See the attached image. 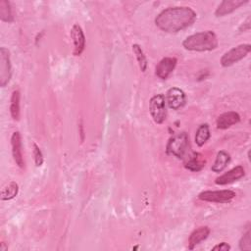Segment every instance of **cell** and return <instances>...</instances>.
Here are the masks:
<instances>
[{
  "mask_svg": "<svg viewBox=\"0 0 251 251\" xmlns=\"http://www.w3.org/2000/svg\"><path fill=\"white\" fill-rule=\"evenodd\" d=\"M20 91L14 90L11 96V103H10V113L13 120L18 121L20 119Z\"/></svg>",
  "mask_w": 251,
  "mask_h": 251,
  "instance_id": "19",
  "label": "cell"
},
{
  "mask_svg": "<svg viewBox=\"0 0 251 251\" xmlns=\"http://www.w3.org/2000/svg\"><path fill=\"white\" fill-rule=\"evenodd\" d=\"M0 19L5 23H12L14 21L10 3L6 0H0Z\"/></svg>",
  "mask_w": 251,
  "mask_h": 251,
  "instance_id": "21",
  "label": "cell"
},
{
  "mask_svg": "<svg viewBox=\"0 0 251 251\" xmlns=\"http://www.w3.org/2000/svg\"><path fill=\"white\" fill-rule=\"evenodd\" d=\"M19 192V185L15 181H11L3 186L1 190V199L2 200H11L17 196Z\"/></svg>",
  "mask_w": 251,
  "mask_h": 251,
  "instance_id": "20",
  "label": "cell"
},
{
  "mask_svg": "<svg viewBox=\"0 0 251 251\" xmlns=\"http://www.w3.org/2000/svg\"><path fill=\"white\" fill-rule=\"evenodd\" d=\"M149 111L153 121L156 124H163L167 117L166 99L163 94H156L149 101Z\"/></svg>",
  "mask_w": 251,
  "mask_h": 251,
  "instance_id": "4",
  "label": "cell"
},
{
  "mask_svg": "<svg viewBox=\"0 0 251 251\" xmlns=\"http://www.w3.org/2000/svg\"><path fill=\"white\" fill-rule=\"evenodd\" d=\"M189 147V137L184 131L174 134L168 141L166 151L169 155H173L178 159L184 158Z\"/></svg>",
  "mask_w": 251,
  "mask_h": 251,
  "instance_id": "3",
  "label": "cell"
},
{
  "mask_svg": "<svg viewBox=\"0 0 251 251\" xmlns=\"http://www.w3.org/2000/svg\"><path fill=\"white\" fill-rule=\"evenodd\" d=\"M177 60L175 57L163 58L155 68V75L161 79H167L176 66Z\"/></svg>",
  "mask_w": 251,
  "mask_h": 251,
  "instance_id": "9",
  "label": "cell"
},
{
  "mask_svg": "<svg viewBox=\"0 0 251 251\" xmlns=\"http://www.w3.org/2000/svg\"><path fill=\"white\" fill-rule=\"evenodd\" d=\"M132 51L136 57V60L138 62V66L141 72H145L147 69V59L146 56L144 55L143 50L141 49L140 45L138 44H133L132 45Z\"/></svg>",
  "mask_w": 251,
  "mask_h": 251,
  "instance_id": "22",
  "label": "cell"
},
{
  "mask_svg": "<svg viewBox=\"0 0 251 251\" xmlns=\"http://www.w3.org/2000/svg\"><path fill=\"white\" fill-rule=\"evenodd\" d=\"M205 166V160L200 153H192L184 163V167L191 172H199Z\"/></svg>",
  "mask_w": 251,
  "mask_h": 251,
  "instance_id": "16",
  "label": "cell"
},
{
  "mask_svg": "<svg viewBox=\"0 0 251 251\" xmlns=\"http://www.w3.org/2000/svg\"><path fill=\"white\" fill-rule=\"evenodd\" d=\"M245 175V170L241 165H238L231 170L227 171L226 173L223 174L222 176H218L215 179V183L218 185H225L231 182H234L240 178H242Z\"/></svg>",
  "mask_w": 251,
  "mask_h": 251,
  "instance_id": "10",
  "label": "cell"
},
{
  "mask_svg": "<svg viewBox=\"0 0 251 251\" xmlns=\"http://www.w3.org/2000/svg\"><path fill=\"white\" fill-rule=\"evenodd\" d=\"M246 3H248V0H225L216 9L215 16L224 17L226 15H228Z\"/></svg>",
  "mask_w": 251,
  "mask_h": 251,
  "instance_id": "13",
  "label": "cell"
},
{
  "mask_svg": "<svg viewBox=\"0 0 251 251\" xmlns=\"http://www.w3.org/2000/svg\"><path fill=\"white\" fill-rule=\"evenodd\" d=\"M33 157H34L35 166L40 167L43 164L44 158H43V154H42L39 146L36 143H33Z\"/></svg>",
  "mask_w": 251,
  "mask_h": 251,
  "instance_id": "24",
  "label": "cell"
},
{
  "mask_svg": "<svg viewBox=\"0 0 251 251\" xmlns=\"http://www.w3.org/2000/svg\"><path fill=\"white\" fill-rule=\"evenodd\" d=\"M11 146H12V154L15 163L20 168L25 167V161L23 157V150H22V136L19 131H15L11 137Z\"/></svg>",
  "mask_w": 251,
  "mask_h": 251,
  "instance_id": "12",
  "label": "cell"
},
{
  "mask_svg": "<svg viewBox=\"0 0 251 251\" xmlns=\"http://www.w3.org/2000/svg\"><path fill=\"white\" fill-rule=\"evenodd\" d=\"M210 234V228L208 226H200L194 229L188 238V249L192 250L198 244H200L203 240H205Z\"/></svg>",
  "mask_w": 251,
  "mask_h": 251,
  "instance_id": "15",
  "label": "cell"
},
{
  "mask_svg": "<svg viewBox=\"0 0 251 251\" xmlns=\"http://www.w3.org/2000/svg\"><path fill=\"white\" fill-rule=\"evenodd\" d=\"M250 17H248L246 19V21L244 23H242V25H240L239 27V31H246V30H249L250 29Z\"/></svg>",
  "mask_w": 251,
  "mask_h": 251,
  "instance_id": "26",
  "label": "cell"
},
{
  "mask_svg": "<svg viewBox=\"0 0 251 251\" xmlns=\"http://www.w3.org/2000/svg\"><path fill=\"white\" fill-rule=\"evenodd\" d=\"M240 121V116L238 113L229 111L223 113L217 119V127L219 129H226L229 126L237 124Z\"/></svg>",
  "mask_w": 251,
  "mask_h": 251,
  "instance_id": "14",
  "label": "cell"
},
{
  "mask_svg": "<svg viewBox=\"0 0 251 251\" xmlns=\"http://www.w3.org/2000/svg\"><path fill=\"white\" fill-rule=\"evenodd\" d=\"M235 197V192L229 189L224 190H206L199 193L198 198L206 202L228 203Z\"/></svg>",
  "mask_w": 251,
  "mask_h": 251,
  "instance_id": "6",
  "label": "cell"
},
{
  "mask_svg": "<svg viewBox=\"0 0 251 251\" xmlns=\"http://www.w3.org/2000/svg\"><path fill=\"white\" fill-rule=\"evenodd\" d=\"M71 38L74 43V55L79 56L85 47V36L79 25L75 24L71 29Z\"/></svg>",
  "mask_w": 251,
  "mask_h": 251,
  "instance_id": "11",
  "label": "cell"
},
{
  "mask_svg": "<svg viewBox=\"0 0 251 251\" xmlns=\"http://www.w3.org/2000/svg\"><path fill=\"white\" fill-rule=\"evenodd\" d=\"M251 50L250 44H240L237 45L227 52H226L221 58V65L223 67H230L233 64L239 62L245 58Z\"/></svg>",
  "mask_w": 251,
  "mask_h": 251,
  "instance_id": "5",
  "label": "cell"
},
{
  "mask_svg": "<svg viewBox=\"0 0 251 251\" xmlns=\"http://www.w3.org/2000/svg\"><path fill=\"white\" fill-rule=\"evenodd\" d=\"M210 136H211V133H210L209 125L208 124H202V125L199 126V127L196 130L195 143L199 147H201L208 141Z\"/></svg>",
  "mask_w": 251,
  "mask_h": 251,
  "instance_id": "18",
  "label": "cell"
},
{
  "mask_svg": "<svg viewBox=\"0 0 251 251\" xmlns=\"http://www.w3.org/2000/svg\"><path fill=\"white\" fill-rule=\"evenodd\" d=\"M229 161H230V156L226 151H224V150L219 151L211 169L215 173H221L227 166Z\"/></svg>",
  "mask_w": 251,
  "mask_h": 251,
  "instance_id": "17",
  "label": "cell"
},
{
  "mask_svg": "<svg viewBox=\"0 0 251 251\" xmlns=\"http://www.w3.org/2000/svg\"><path fill=\"white\" fill-rule=\"evenodd\" d=\"M186 101V95L183 90L178 87H172L167 91L166 102L168 106L173 110H178Z\"/></svg>",
  "mask_w": 251,
  "mask_h": 251,
  "instance_id": "8",
  "label": "cell"
},
{
  "mask_svg": "<svg viewBox=\"0 0 251 251\" xmlns=\"http://www.w3.org/2000/svg\"><path fill=\"white\" fill-rule=\"evenodd\" d=\"M239 249L240 250H250L251 249V239H250V230H247L239 240Z\"/></svg>",
  "mask_w": 251,
  "mask_h": 251,
  "instance_id": "23",
  "label": "cell"
},
{
  "mask_svg": "<svg viewBox=\"0 0 251 251\" xmlns=\"http://www.w3.org/2000/svg\"><path fill=\"white\" fill-rule=\"evenodd\" d=\"M212 250L213 251H228V250H230V246L226 242H221V243L215 245L212 248Z\"/></svg>",
  "mask_w": 251,
  "mask_h": 251,
  "instance_id": "25",
  "label": "cell"
},
{
  "mask_svg": "<svg viewBox=\"0 0 251 251\" xmlns=\"http://www.w3.org/2000/svg\"><path fill=\"white\" fill-rule=\"evenodd\" d=\"M12 76V66L10 52L7 48H0V85L6 86Z\"/></svg>",
  "mask_w": 251,
  "mask_h": 251,
  "instance_id": "7",
  "label": "cell"
},
{
  "mask_svg": "<svg viewBox=\"0 0 251 251\" xmlns=\"http://www.w3.org/2000/svg\"><path fill=\"white\" fill-rule=\"evenodd\" d=\"M196 18L195 11L190 7H170L163 10L155 18V25L165 32L176 33L190 26Z\"/></svg>",
  "mask_w": 251,
  "mask_h": 251,
  "instance_id": "1",
  "label": "cell"
},
{
  "mask_svg": "<svg viewBox=\"0 0 251 251\" xmlns=\"http://www.w3.org/2000/svg\"><path fill=\"white\" fill-rule=\"evenodd\" d=\"M219 41L216 33L212 30L196 32L187 36L182 41L184 49L189 51H211L218 47Z\"/></svg>",
  "mask_w": 251,
  "mask_h": 251,
  "instance_id": "2",
  "label": "cell"
}]
</instances>
